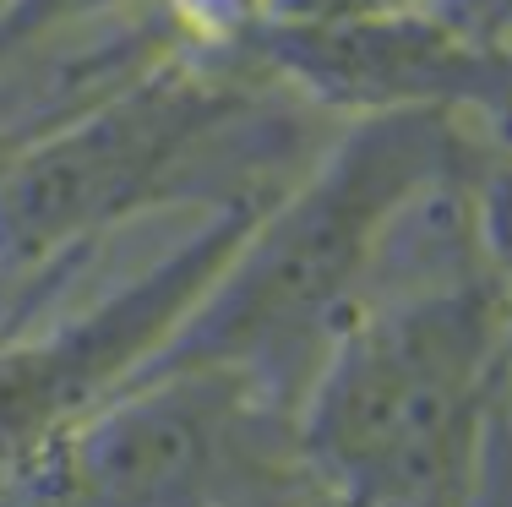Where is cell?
Wrapping results in <instances>:
<instances>
[{"label":"cell","instance_id":"6da1fadb","mask_svg":"<svg viewBox=\"0 0 512 507\" xmlns=\"http://www.w3.org/2000/svg\"><path fill=\"white\" fill-rule=\"evenodd\" d=\"M502 366L491 273L365 295L295 404V448L344 507H469Z\"/></svg>","mask_w":512,"mask_h":507},{"label":"cell","instance_id":"7a4b0ae2","mask_svg":"<svg viewBox=\"0 0 512 507\" xmlns=\"http://www.w3.org/2000/svg\"><path fill=\"white\" fill-rule=\"evenodd\" d=\"M458 169V131L431 104L360 126L278 208L137 371L229 366L295 415L333 333L349 322L387 219Z\"/></svg>","mask_w":512,"mask_h":507},{"label":"cell","instance_id":"3957f363","mask_svg":"<svg viewBox=\"0 0 512 507\" xmlns=\"http://www.w3.org/2000/svg\"><path fill=\"white\" fill-rule=\"evenodd\" d=\"M295 464V415L251 377L164 366L55 426L0 486V507H256Z\"/></svg>","mask_w":512,"mask_h":507},{"label":"cell","instance_id":"277c9868","mask_svg":"<svg viewBox=\"0 0 512 507\" xmlns=\"http://www.w3.org/2000/svg\"><path fill=\"white\" fill-rule=\"evenodd\" d=\"M224 77H164L0 164V262H44L197 169H235L262 126Z\"/></svg>","mask_w":512,"mask_h":507},{"label":"cell","instance_id":"5b68a950","mask_svg":"<svg viewBox=\"0 0 512 507\" xmlns=\"http://www.w3.org/2000/svg\"><path fill=\"white\" fill-rule=\"evenodd\" d=\"M202 257L207 251H191L164 279H148L115 306L82 317L77 328L0 355V486L55 426L104 398L164 344L180 311L197 300V273H207Z\"/></svg>","mask_w":512,"mask_h":507},{"label":"cell","instance_id":"8992f818","mask_svg":"<svg viewBox=\"0 0 512 507\" xmlns=\"http://www.w3.org/2000/svg\"><path fill=\"white\" fill-rule=\"evenodd\" d=\"M284 71L306 77L327 99L431 104L436 93H458L474 66L436 33H338V39L295 33V44L284 50Z\"/></svg>","mask_w":512,"mask_h":507}]
</instances>
